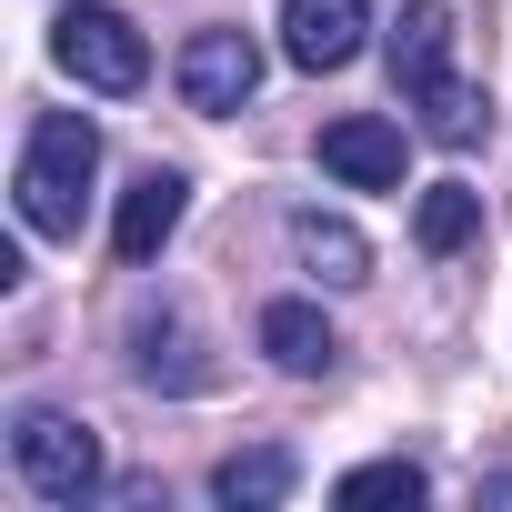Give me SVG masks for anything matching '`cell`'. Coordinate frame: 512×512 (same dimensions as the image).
I'll return each mask as SVG.
<instances>
[{
	"instance_id": "cell-2",
	"label": "cell",
	"mask_w": 512,
	"mask_h": 512,
	"mask_svg": "<svg viewBox=\"0 0 512 512\" xmlns=\"http://www.w3.org/2000/svg\"><path fill=\"white\" fill-rule=\"evenodd\" d=\"M51 61L81 91H111V101L151 81V41L131 31V11H111V0H71V11L51 21Z\"/></svg>"
},
{
	"instance_id": "cell-12",
	"label": "cell",
	"mask_w": 512,
	"mask_h": 512,
	"mask_svg": "<svg viewBox=\"0 0 512 512\" xmlns=\"http://www.w3.org/2000/svg\"><path fill=\"white\" fill-rule=\"evenodd\" d=\"M412 241L432 251H462V241H482V191H462V181H432L422 201H412Z\"/></svg>"
},
{
	"instance_id": "cell-11",
	"label": "cell",
	"mask_w": 512,
	"mask_h": 512,
	"mask_svg": "<svg viewBox=\"0 0 512 512\" xmlns=\"http://www.w3.org/2000/svg\"><path fill=\"white\" fill-rule=\"evenodd\" d=\"M292 251H302V272H322V282H372V241L352 231V221H332V211H292Z\"/></svg>"
},
{
	"instance_id": "cell-10",
	"label": "cell",
	"mask_w": 512,
	"mask_h": 512,
	"mask_svg": "<svg viewBox=\"0 0 512 512\" xmlns=\"http://www.w3.org/2000/svg\"><path fill=\"white\" fill-rule=\"evenodd\" d=\"M292 482H302V462H292L282 442H251V452L211 462V502H221V512H282Z\"/></svg>"
},
{
	"instance_id": "cell-6",
	"label": "cell",
	"mask_w": 512,
	"mask_h": 512,
	"mask_svg": "<svg viewBox=\"0 0 512 512\" xmlns=\"http://www.w3.org/2000/svg\"><path fill=\"white\" fill-rule=\"evenodd\" d=\"M322 171L352 191H402V121H382V111L322 121Z\"/></svg>"
},
{
	"instance_id": "cell-3",
	"label": "cell",
	"mask_w": 512,
	"mask_h": 512,
	"mask_svg": "<svg viewBox=\"0 0 512 512\" xmlns=\"http://www.w3.org/2000/svg\"><path fill=\"white\" fill-rule=\"evenodd\" d=\"M11 462H21V482H31L41 502H91V492H101V432H91L81 412L31 402V412L11 422Z\"/></svg>"
},
{
	"instance_id": "cell-8",
	"label": "cell",
	"mask_w": 512,
	"mask_h": 512,
	"mask_svg": "<svg viewBox=\"0 0 512 512\" xmlns=\"http://www.w3.org/2000/svg\"><path fill=\"white\" fill-rule=\"evenodd\" d=\"M452 41H462V31H452V0H402V21H392V41H382V51H392V91L422 101L432 81H452Z\"/></svg>"
},
{
	"instance_id": "cell-13",
	"label": "cell",
	"mask_w": 512,
	"mask_h": 512,
	"mask_svg": "<svg viewBox=\"0 0 512 512\" xmlns=\"http://www.w3.org/2000/svg\"><path fill=\"white\" fill-rule=\"evenodd\" d=\"M131 342H141L131 372H141L151 392H201V382H211V362H191V332H181V322H141Z\"/></svg>"
},
{
	"instance_id": "cell-15",
	"label": "cell",
	"mask_w": 512,
	"mask_h": 512,
	"mask_svg": "<svg viewBox=\"0 0 512 512\" xmlns=\"http://www.w3.org/2000/svg\"><path fill=\"white\" fill-rule=\"evenodd\" d=\"M422 492H432V472H422V462H362V472H342V482H332V502H342V512H372V502H402V512H412Z\"/></svg>"
},
{
	"instance_id": "cell-14",
	"label": "cell",
	"mask_w": 512,
	"mask_h": 512,
	"mask_svg": "<svg viewBox=\"0 0 512 512\" xmlns=\"http://www.w3.org/2000/svg\"><path fill=\"white\" fill-rule=\"evenodd\" d=\"M482 131H492L482 91H462V81H432V91H422V141H442V151H472Z\"/></svg>"
},
{
	"instance_id": "cell-7",
	"label": "cell",
	"mask_w": 512,
	"mask_h": 512,
	"mask_svg": "<svg viewBox=\"0 0 512 512\" xmlns=\"http://www.w3.org/2000/svg\"><path fill=\"white\" fill-rule=\"evenodd\" d=\"M181 211H191V181L151 161V171H141L131 191H121V211H111V251H121L131 272H141V262H161V241L181 231Z\"/></svg>"
},
{
	"instance_id": "cell-16",
	"label": "cell",
	"mask_w": 512,
	"mask_h": 512,
	"mask_svg": "<svg viewBox=\"0 0 512 512\" xmlns=\"http://www.w3.org/2000/svg\"><path fill=\"white\" fill-rule=\"evenodd\" d=\"M482 502H492V512H512V472H492V482H482Z\"/></svg>"
},
{
	"instance_id": "cell-9",
	"label": "cell",
	"mask_w": 512,
	"mask_h": 512,
	"mask_svg": "<svg viewBox=\"0 0 512 512\" xmlns=\"http://www.w3.org/2000/svg\"><path fill=\"white\" fill-rule=\"evenodd\" d=\"M251 342H262V352H272V372H292V382H322V372L342 362V342H332V322H322L312 302H262Z\"/></svg>"
},
{
	"instance_id": "cell-1",
	"label": "cell",
	"mask_w": 512,
	"mask_h": 512,
	"mask_svg": "<svg viewBox=\"0 0 512 512\" xmlns=\"http://www.w3.org/2000/svg\"><path fill=\"white\" fill-rule=\"evenodd\" d=\"M91 171H101V131L81 111H41L31 141H21V221L41 241H71L81 231V201H91Z\"/></svg>"
},
{
	"instance_id": "cell-5",
	"label": "cell",
	"mask_w": 512,
	"mask_h": 512,
	"mask_svg": "<svg viewBox=\"0 0 512 512\" xmlns=\"http://www.w3.org/2000/svg\"><path fill=\"white\" fill-rule=\"evenodd\" d=\"M362 31H372V0H282V61L292 71L362 61Z\"/></svg>"
},
{
	"instance_id": "cell-4",
	"label": "cell",
	"mask_w": 512,
	"mask_h": 512,
	"mask_svg": "<svg viewBox=\"0 0 512 512\" xmlns=\"http://www.w3.org/2000/svg\"><path fill=\"white\" fill-rule=\"evenodd\" d=\"M171 81H181V101L191 111H241L251 91H262V41L251 31H191L181 41V61H171Z\"/></svg>"
}]
</instances>
